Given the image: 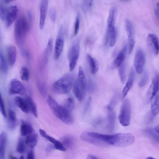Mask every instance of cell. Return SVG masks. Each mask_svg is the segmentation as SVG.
<instances>
[{
  "label": "cell",
  "instance_id": "cell-1",
  "mask_svg": "<svg viewBox=\"0 0 159 159\" xmlns=\"http://www.w3.org/2000/svg\"><path fill=\"white\" fill-rule=\"evenodd\" d=\"M47 102L49 107L56 117L67 125L73 124L74 119L70 112L60 105L52 96H48Z\"/></svg>",
  "mask_w": 159,
  "mask_h": 159
},
{
  "label": "cell",
  "instance_id": "cell-2",
  "mask_svg": "<svg viewBox=\"0 0 159 159\" xmlns=\"http://www.w3.org/2000/svg\"><path fill=\"white\" fill-rule=\"evenodd\" d=\"M134 136L129 133H119L114 134H106L105 142L117 147H125L129 145L134 141Z\"/></svg>",
  "mask_w": 159,
  "mask_h": 159
},
{
  "label": "cell",
  "instance_id": "cell-3",
  "mask_svg": "<svg viewBox=\"0 0 159 159\" xmlns=\"http://www.w3.org/2000/svg\"><path fill=\"white\" fill-rule=\"evenodd\" d=\"M75 79L74 74L68 73L53 83V91L58 94L67 93L72 88Z\"/></svg>",
  "mask_w": 159,
  "mask_h": 159
},
{
  "label": "cell",
  "instance_id": "cell-4",
  "mask_svg": "<svg viewBox=\"0 0 159 159\" xmlns=\"http://www.w3.org/2000/svg\"><path fill=\"white\" fill-rule=\"evenodd\" d=\"M29 28V23L25 17L21 16L16 20L14 26V33L17 45L21 46L23 44Z\"/></svg>",
  "mask_w": 159,
  "mask_h": 159
},
{
  "label": "cell",
  "instance_id": "cell-5",
  "mask_svg": "<svg viewBox=\"0 0 159 159\" xmlns=\"http://www.w3.org/2000/svg\"><path fill=\"white\" fill-rule=\"evenodd\" d=\"M131 114V105L128 99H125L121 105L118 116L120 124L123 126L129 125Z\"/></svg>",
  "mask_w": 159,
  "mask_h": 159
},
{
  "label": "cell",
  "instance_id": "cell-6",
  "mask_svg": "<svg viewBox=\"0 0 159 159\" xmlns=\"http://www.w3.org/2000/svg\"><path fill=\"white\" fill-rule=\"evenodd\" d=\"M80 49V42L79 39H77L72 43L67 55L69 69L71 72L74 70L76 66L79 56Z\"/></svg>",
  "mask_w": 159,
  "mask_h": 159
},
{
  "label": "cell",
  "instance_id": "cell-7",
  "mask_svg": "<svg viewBox=\"0 0 159 159\" xmlns=\"http://www.w3.org/2000/svg\"><path fill=\"white\" fill-rule=\"evenodd\" d=\"M65 37V31L64 26L61 25L59 29L56 40L54 50V57L57 59L62 52Z\"/></svg>",
  "mask_w": 159,
  "mask_h": 159
},
{
  "label": "cell",
  "instance_id": "cell-8",
  "mask_svg": "<svg viewBox=\"0 0 159 159\" xmlns=\"http://www.w3.org/2000/svg\"><path fill=\"white\" fill-rule=\"evenodd\" d=\"M125 27L128 36V52L129 54L132 51L135 43L134 30L132 23L128 19L125 20Z\"/></svg>",
  "mask_w": 159,
  "mask_h": 159
},
{
  "label": "cell",
  "instance_id": "cell-9",
  "mask_svg": "<svg viewBox=\"0 0 159 159\" xmlns=\"http://www.w3.org/2000/svg\"><path fill=\"white\" fill-rule=\"evenodd\" d=\"M145 55L142 49L138 50L136 52L134 59V65L136 72L142 74L145 63Z\"/></svg>",
  "mask_w": 159,
  "mask_h": 159
},
{
  "label": "cell",
  "instance_id": "cell-10",
  "mask_svg": "<svg viewBox=\"0 0 159 159\" xmlns=\"http://www.w3.org/2000/svg\"><path fill=\"white\" fill-rule=\"evenodd\" d=\"M25 92V88L20 81L15 78L11 80L9 86V93L10 94L23 95Z\"/></svg>",
  "mask_w": 159,
  "mask_h": 159
},
{
  "label": "cell",
  "instance_id": "cell-11",
  "mask_svg": "<svg viewBox=\"0 0 159 159\" xmlns=\"http://www.w3.org/2000/svg\"><path fill=\"white\" fill-rule=\"evenodd\" d=\"M117 35V30L115 25L107 27L105 38L106 44H108L111 47L114 46L116 42Z\"/></svg>",
  "mask_w": 159,
  "mask_h": 159
},
{
  "label": "cell",
  "instance_id": "cell-12",
  "mask_svg": "<svg viewBox=\"0 0 159 159\" xmlns=\"http://www.w3.org/2000/svg\"><path fill=\"white\" fill-rule=\"evenodd\" d=\"M72 88L75 97L79 101H82L85 96L86 88L79 82L77 79L75 80Z\"/></svg>",
  "mask_w": 159,
  "mask_h": 159
},
{
  "label": "cell",
  "instance_id": "cell-13",
  "mask_svg": "<svg viewBox=\"0 0 159 159\" xmlns=\"http://www.w3.org/2000/svg\"><path fill=\"white\" fill-rule=\"evenodd\" d=\"M18 8L16 5H13L7 8L5 19L7 27L10 26L16 18L18 14Z\"/></svg>",
  "mask_w": 159,
  "mask_h": 159
},
{
  "label": "cell",
  "instance_id": "cell-14",
  "mask_svg": "<svg viewBox=\"0 0 159 159\" xmlns=\"http://www.w3.org/2000/svg\"><path fill=\"white\" fill-rule=\"evenodd\" d=\"M148 45L152 52L157 55L159 52V41L157 36L153 34H149L147 37Z\"/></svg>",
  "mask_w": 159,
  "mask_h": 159
},
{
  "label": "cell",
  "instance_id": "cell-15",
  "mask_svg": "<svg viewBox=\"0 0 159 159\" xmlns=\"http://www.w3.org/2000/svg\"><path fill=\"white\" fill-rule=\"evenodd\" d=\"M39 132L42 136L46 139L53 144L54 148L62 151H65L66 150V148L64 147L61 142L48 135L44 130L40 129Z\"/></svg>",
  "mask_w": 159,
  "mask_h": 159
},
{
  "label": "cell",
  "instance_id": "cell-16",
  "mask_svg": "<svg viewBox=\"0 0 159 159\" xmlns=\"http://www.w3.org/2000/svg\"><path fill=\"white\" fill-rule=\"evenodd\" d=\"M48 6V1L43 0L40 4L39 27L42 29L44 27Z\"/></svg>",
  "mask_w": 159,
  "mask_h": 159
},
{
  "label": "cell",
  "instance_id": "cell-17",
  "mask_svg": "<svg viewBox=\"0 0 159 159\" xmlns=\"http://www.w3.org/2000/svg\"><path fill=\"white\" fill-rule=\"evenodd\" d=\"M80 138L82 141L96 146L103 147L107 145L106 143L89 135L87 132L82 133L80 135Z\"/></svg>",
  "mask_w": 159,
  "mask_h": 159
},
{
  "label": "cell",
  "instance_id": "cell-18",
  "mask_svg": "<svg viewBox=\"0 0 159 159\" xmlns=\"http://www.w3.org/2000/svg\"><path fill=\"white\" fill-rule=\"evenodd\" d=\"M107 125L108 129L110 131L113 130L115 127L116 116L115 113L110 106L107 107Z\"/></svg>",
  "mask_w": 159,
  "mask_h": 159
},
{
  "label": "cell",
  "instance_id": "cell-19",
  "mask_svg": "<svg viewBox=\"0 0 159 159\" xmlns=\"http://www.w3.org/2000/svg\"><path fill=\"white\" fill-rule=\"evenodd\" d=\"M7 54L8 62L11 66H13L16 62L17 58V51L13 45L8 46L7 49Z\"/></svg>",
  "mask_w": 159,
  "mask_h": 159
},
{
  "label": "cell",
  "instance_id": "cell-20",
  "mask_svg": "<svg viewBox=\"0 0 159 159\" xmlns=\"http://www.w3.org/2000/svg\"><path fill=\"white\" fill-rule=\"evenodd\" d=\"M127 47L125 45L120 51L113 63V66L114 68H118L123 63L125 59L126 52Z\"/></svg>",
  "mask_w": 159,
  "mask_h": 159
},
{
  "label": "cell",
  "instance_id": "cell-21",
  "mask_svg": "<svg viewBox=\"0 0 159 159\" xmlns=\"http://www.w3.org/2000/svg\"><path fill=\"white\" fill-rule=\"evenodd\" d=\"M14 101L16 106L24 112L28 113L30 111L27 101L20 96H16L15 98Z\"/></svg>",
  "mask_w": 159,
  "mask_h": 159
},
{
  "label": "cell",
  "instance_id": "cell-22",
  "mask_svg": "<svg viewBox=\"0 0 159 159\" xmlns=\"http://www.w3.org/2000/svg\"><path fill=\"white\" fill-rule=\"evenodd\" d=\"M21 134L23 136H27L34 132L33 128L29 123L22 120L20 126Z\"/></svg>",
  "mask_w": 159,
  "mask_h": 159
},
{
  "label": "cell",
  "instance_id": "cell-23",
  "mask_svg": "<svg viewBox=\"0 0 159 159\" xmlns=\"http://www.w3.org/2000/svg\"><path fill=\"white\" fill-rule=\"evenodd\" d=\"M135 76L134 71L133 69H132L130 72L126 85L123 90L122 94L124 98L126 96L131 88L134 81Z\"/></svg>",
  "mask_w": 159,
  "mask_h": 159
},
{
  "label": "cell",
  "instance_id": "cell-24",
  "mask_svg": "<svg viewBox=\"0 0 159 159\" xmlns=\"http://www.w3.org/2000/svg\"><path fill=\"white\" fill-rule=\"evenodd\" d=\"M90 72L93 74H95L98 71L99 68V65L97 60L89 54L86 55Z\"/></svg>",
  "mask_w": 159,
  "mask_h": 159
},
{
  "label": "cell",
  "instance_id": "cell-25",
  "mask_svg": "<svg viewBox=\"0 0 159 159\" xmlns=\"http://www.w3.org/2000/svg\"><path fill=\"white\" fill-rule=\"evenodd\" d=\"M7 142V134L2 132L0 135V159H5Z\"/></svg>",
  "mask_w": 159,
  "mask_h": 159
},
{
  "label": "cell",
  "instance_id": "cell-26",
  "mask_svg": "<svg viewBox=\"0 0 159 159\" xmlns=\"http://www.w3.org/2000/svg\"><path fill=\"white\" fill-rule=\"evenodd\" d=\"M18 125V121L15 112L11 110H9L8 112V126L11 130L14 129Z\"/></svg>",
  "mask_w": 159,
  "mask_h": 159
},
{
  "label": "cell",
  "instance_id": "cell-27",
  "mask_svg": "<svg viewBox=\"0 0 159 159\" xmlns=\"http://www.w3.org/2000/svg\"><path fill=\"white\" fill-rule=\"evenodd\" d=\"M154 99L151 105L150 119L152 120L157 116L159 111V95L157 94L154 97Z\"/></svg>",
  "mask_w": 159,
  "mask_h": 159
},
{
  "label": "cell",
  "instance_id": "cell-28",
  "mask_svg": "<svg viewBox=\"0 0 159 159\" xmlns=\"http://www.w3.org/2000/svg\"><path fill=\"white\" fill-rule=\"evenodd\" d=\"M159 77L158 73H156L154 76L152 81L151 88L152 91L150 99H152L158 93L159 88Z\"/></svg>",
  "mask_w": 159,
  "mask_h": 159
},
{
  "label": "cell",
  "instance_id": "cell-29",
  "mask_svg": "<svg viewBox=\"0 0 159 159\" xmlns=\"http://www.w3.org/2000/svg\"><path fill=\"white\" fill-rule=\"evenodd\" d=\"M38 141V135L34 132L27 136L25 139L26 146L32 148H34L36 145Z\"/></svg>",
  "mask_w": 159,
  "mask_h": 159
},
{
  "label": "cell",
  "instance_id": "cell-30",
  "mask_svg": "<svg viewBox=\"0 0 159 159\" xmlns=\"http://www.w3.org/2000/svg\"><path fill=\"white\" fill-rule=\"evenodd\" d=\"M143 132L147 136L156 143L159 142V134L156 132L154 129L149 127L144 129Z\"/></svg>",
  "mask_w": 159,
  "mask_h": 159
},
{
  "label": "cell",
  "instance_id": "cell-31",
  "mask_svg": "<svg viewBox=\"0 0 159 159\" xmlns=\"http://www.w3.org/2000/svg\"><path fill=\"white\" fill-rule=\"evenodd\" d=\"M117 9L116 7L113 6L110 9L107 20V27L115 25Z\"/></svg>",
  "mask_w": 159,
  "mask_h": 159
},
{
  "label": "cell",
  "instance_id": "cell-32",
  "mask_svg": "<svg viewBox=\"0 0 159 159\" xmlns=\"http://www.w3.org/2000/svg\"><path fill=\"white\" fill-rule=\"evenodd\" d=\"M53 48V41L52 38H50L46 45L43 53V58L44 62L47 63L51 55Z\"/></svg>",
  "mask_w": 159,
  "mask_h": 159
},
{
  "label": "cell",
  "instance_id": "cell-33",
  "mask_svg": "<svg viewBox=\"0 0 159 159\" xmlns=\"http://www.w3.org/2000/svg\"><path fill=\"white\" fill-rule=\"evenodd\" d=\"M27 101L30 111L36 118L38 117V114L36 105L32 98L30 97L27 96L25 98Z\"/></svg>",
  "mask_w": 159,
  "mask_h": 159
},
{
  "label": "cell",
  "instance_id": "cell-34",
  "mask_svg": "<svg viewBox=\"0 0 159 159\" xmlns=\"http://www.w3.org/2000/svg\"><path fill=\"white\" fill-rule=\"evenodd\" d=\"M8 67L7 61L3 52L0 49V70L4 73L8 72Z\"/></svg>",
  "mask_w": 159,
  "mask_h": 159
},
{
  "label": "cell",
  "instance_id": "cell-35",
  "mask_svg": "<svg viewBox=\"0 0 159 159\" xmlns=\"http://www.w3.org/2000/svg\"><path fill=\"white\" fill-rule=\"evenodd\" d=\"M77 79L83 86L86 88L87 85V80L83 69L81 66H80L79 68Z\"/></svg>",
  "mask_w": 159,
  "mask_h": 159
},
{
  "label": "cell",
  "instance_id": "cell-36",
  "mask_svg": "<svg viewBox=\"0 0 159 159\" xmlns=\"http://www.w3.org/2000/svg\"><path fill=\"white\" fill-rule=\"evenodd\" d=\"M61 142L66 148H69L72 146L73 144L74 140L71 136L66 135L62 138Z\"/></svg>",
  "mask_w": 159,
  "mask_h": 159
},
{
  "label": "cell",
  "instance_id": "cell-37",
  "mask_svg": "<svg viewBox=\"0 0 159 159\" xmlns=\"http://www.w3.org/2000/svg\"><path fill=\"white\" fill-rule=\"evenodd\" d=\"M63 106L69 111L71 112L75 107L74 101L71 97H69L64 102Z\"/></svg>",
  "mask_w": 159,
  "mask_h": 159
},
{
  "label": "cell",
  "instance_id": "cell-38",
  "mask_svg": "<svg viewBox=\"0 0 159 159\" xmlns=\"http://www.w3.org/2000/svg\"><path fill=\"white\" fill-rule=\"evenodd\" d=\"M26 146L25 140L22 138H20L17 145V151L20 154L24 153L26 151Z\"/></svg>",
  "mask_w": 159,
  "mask_h": 159
},
{
  "label": "cell",
  "instance_id": "cell-39",
  "mask_svg": "<svg viewBox=\"0 0 159 159\" xmlns=\"http://www.w3.org/2000/svg\"><path fill=\"white\" fill-rule=\"evenodd\" d=\"M118 68L119 76L121 82L123 83L126 79V68L125 64L123 63Z\"/></svg>",
  "mask_w": 159,
  "mask_h": 159
},
{
  "label": "cell",
  "instance_id": "cell-40",
  "mask_svg": "<svg viewBox=\"0 0 159 159\" xmlns=\"http://www.w3.org/2000/svg\"><path fill=\"white\" fill-rule=\"evenodd\" d=\"M20 77L24 81H27L29 79L30 73L28 68L25 66H22L20 70Z\"/></svg>",
  "mask_w": 159,
  "mask_h": 159
},
{
  "label": "cell",
  "instance_id": "cell-41",
  "mask_svg": "<svg viewBox=\"0 0 159 159\" xmlns=\"http://www.w3.org/2000/svg\"><path fill=\"white\" fill-rule=\"evenodd\" d=\"M80 17L79 14H78L75 18L74 26V30L73 35L74 36H76L78 34L80 25Z\"/></svg>",
  "mask_w": 159,
  "mask_h": 159
},
{
  "label": "cell",
  "instance_id": "cell-42",
  "mask_svg": "<svg viewBox=\"0 0 159 159\" xmlns=\"http://www.w3.org/2000/svg\"><path fill=\"white\" fill-rule=\"evenodd\" d=\"M148 73L147 71H145L139 82V87L140 88L144 87L146 84L148 80Z\"/></svg>",
  "mask_w": 159,
  "mask_h": 159
},
{
  "label": "cell",
  "instance_id": "cell-43",
  "mask_svg": "<svg viewBox=\"0 0 159 159\" xmlns=\"http://www.w3.org/2000/svg\"><path fill=\"white\" fill-rule=\"evenodd\" d=\"M93 0H85L84 1L82 6L83 8L86 11L90 10L93 6Z\"/></svg>",
  "mask_w": 159,
  "mask_h": 159
},
{
  "label": "cell",
  "instance_id": "cell-44",
  "mask_svg": "<svg viewBox=\"0 0 159 159\" xmlns=\"http://www.w3.org/2000/svg\"><path fill=\"white\" fill-rule=\"evenodd\" d=\"M7 11V9L3 5L0 4V17L3 21L5 20Z\"/></svg>",
  "mask_w": 159,
  "mask_h": 159
},
{
  "label": "cell",
  "instance_id": "cell-45",
  "mask_svg": "<svg viewBox=\"0 0 159 159\" xmlns=\"http://www.w3.org/2000/svg\"><path fill=\"white\" fill-rule=\"evenodd\" d=\"M0 111L3 116L6 117V112L5 107V105L3 99L0 92Z\"/></svg>",
  "mask_w": 159,
  "mask_h": 159
},
{
  "label": "cell",
  "instance_id": "cell-46",
  "mask_svg": "<svg viewBox=\"0 0 159 159\" xmlns=\"http://www.w3.org/2000/svg\"><path fill=\"white\" fill-rule=\"evenodd\" d=\"M49 15L51 20L53 22H55L56 19L57 14L54 8H52L50 10Z\"/></svg>",
  "mask_w": 159,
  "mask_h": 159
},
{
  "label": "cell",
  "instance_id": "cell-47",
  "mask_svg": "<svg viewBox=\"0 0 159 159\" xmlns=\"http://www.w3.org/2000/svg\"><path fill=\"white\" fill-rule=\"evenodd\" d=\"M159 2H157L155 5L154 8V13L156 19L158 21H159Z\"/></svg>",
  "mask_w": 159,
  "mask_h": 159
},
{
  "label": "cell",
  "instance_id": "cell-48",
  "mask_svg": "<svg viewBox=\"0 0 159 159\" xmlns=\"http://www.w3.org/2000/svg\"><path fill=\"white\" fill-rule=\"evenodd\" d=\"M91 101V98L90 97H89L88 99V100L87 101L86 103L85 104V107L84 108V113H85L87 111L89 107V106L90 103Z\"/></svg>",
  "mask_w": 159,
  "mask_h": 159
},
{
  "label": "cell",
  "instance_id": "cell-49",
  "mask_svg": "<svg viewBox=\"0 0 159 159\" xmlns=\"http://www.w3.org/2000/svg\"><path fill=\"white\" fill-rule=\"evenodd\" d=\"M27 159H34V153L32 149H31L28 152Z\"/></svg>",
  "mask_w": 159,
  "mask_h": 159
},
{
  "label": "cell",
  "instance_id": "cell-50",
  "mask_svg": "<svg viewBox=\"0 0 159 159\" xmlns=\"http://www.w3.org/2000/svg\"><path fill=\"white\" fill-rule=\"evenodd\" d=\"M87 159H100L94 155L89 154L87 157Z\"/></svg>",
  "mask_w": 159,
  "mask_h": 159
},
{
  "label": "cell",
  "instance_id": "cell-51",
  "mask_svg": "<svg viewBox=\"0 0 159 159\" xmlns=\"http://www.w3.org/2000/svg\"><path fill=\"white\" fill-rule=\"evenodd\" d=\"M154 129L156 132L159 134V126L158 125L156 126L154 128Z\"/></svg>",
  "mask_w": 159,
  "mask_h": 159
},
{
  "label": "cell",
  "instance_id": "cell-52",
  "mask_svg": "<svg viewBox=\"0 0 159 159\" xmlns=\"http://www.w3.org/2000/svg\"><path fill=\"white\" fill-rule=\"evenodd\" d=\"M9 159H18V158L13 155H10L9 156Z\"/></svg>",
  "mask_w": 159,
  "mask_h": 159
},
{
  "label": "cell",
  "instance_id": "cell-53",
  "mask_svg": "<svg viewBox=\"0 0 159 159\" xmlns=\"http://www.w3.org/2000/svg\"><path fill=\"white\" fill-rule=\"evenodd\" d=\"M3 1L4 2H5V3H9L10 2H11V1H11V0H4Z\"/></svg>",
  "mask_w": 159,
  "mask_h": 159
},
{
  "label": "cell",
  "instance_id": "cell-54",
  "mask_svg": "<svg viewBox=\"0 0 159 159\" xmlns=\"http://www.w3.org/2000/svg\"><path fill=\"white\" fill-rule=\"evenodd\" d=\"M146 159H156L155 158H153L152 157H147V158H146Z\"/></svg>",
  "mask_w": 159,
  "mask_h": 159
},
{
  "label": "cell",
  "instance_id": "cell-55",
  "mask_svg": "<svg viewBox=\"0 0 159 159\" xmlns=\"http://www.w3.org/2000/svg\"><path fill=\"white\" fill-rule=\"evenodd\" d=\"M20 159H24V156H23L22 155L20 157Z\"/></svg>",
  "mask_w": 159,
  "mask_h": 159
}]
</instances>
